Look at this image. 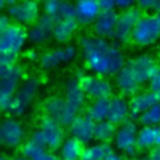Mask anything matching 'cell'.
Here are the masks:
<instances>
[{
  "label": "cell",
  "instance_id": "cell-35",
  "mask_svg": "<svg viewBox=\"0 0 160 160\" xmlns=\"http://www.w3.org/2000/svg\"><path fill=\"white\" fill-rule=\"evenodd\" d=\"M101 11H109V10H115L116 2L115 0H98Z\"/></svg>",
  "mask_w": 160,
  "mask_h": 160
},
{
  "label": "cell",
  "instance_id": "cell-28",
  "mask_svg": "<svg viewBox=\"0 0 160 160\" xmlns=\"http://www.w3.org/2000/svg\"><path fill=\"white\" fill-rule=\"evenodd\" d=\"M118 126L111 122L110 120H104L100 122H96L95 126V134H94V139L98 142H110L111 140H114L115 134H116Z\"/></svg>",
  "mask_w": 160,
  "mask_h": 160
},
{
  "label": "cell",
  "instance_id": "cell-20",
  "mask_svg": "<svg viewBox=\"0 0 160 160\" xmlns=\"http://www.w3.org/2000/svg\"><path fill=\"white\" fill-rule=\"evenodd\" d=\"M44 14L55 20L76 18L75 4L70 0H50L44 2Z\"/></svg>",
  "mask_w": 160,
  "mask_h": 160
},
{
  "label": "cell",
  "instance_id": "cell-32",
  "mask_svg": "<svg viewBox=\"0 0 160 160\" xmlns=\"http://www.w3.org/2000/svg\"><path fill=\"white\" fill-rule=\"evenodd\" d=\"M136 8L145 14L160 15V0H138Z\"/></svg>",
  "mask_w": 160,
  "mask_h": 160
},
{
  "label": "cell",
  "instance_id": "cell-43",
  "mask_svg": "<svg viewBox=\"0 0 160 160\" xmlns=\"http://www.w3.org/2000/svg\"><path fill=\"white\" fill-rule=\"evenodd\" d=\"M130 160H151L150 158H135V159H130Z\"/></svg>",
  "mask_w": 160,
  "mask_h": 160
},
{
  "label": "cell",
  "instance_id": "cell-15",
  "mask_svg": "<svg viewBox=\"0 0 160 160\" xmlns=\"http://www.w3.org/2000/svg\"><path fill=\"white\" fill-rule=\"evenodd\" d=\"M55 19L44 14L40 16V19L30 26L28 30V38L29 41L34 45H44L49 42V40L52 38L54 26H55Z\"/></svg>",
  "mask_w": 160,
  "mask_h": 160
},
{
  "label": "cell",
  "instance_id": "cell-22",
  "mask_svg": "<svg viewBox=\"0 0 160 160\" xmlns=\"http://www.w3.org/2000/svg\"><path fill=\"white\" fill-rule=\"evenodd\" d=\"M131 116V110H130V101L125 99L124 95H115L110 98V111H109V118L111 122L115 125H120L129 120Z\"/></svg>",
  "mask_w": 160,
  "mask_h": 160
},
{
  "label": "cell",
  "instance_id": "cell-16",
  "mask_svg": "<svg viewBox=\"0 0 160 160\" xmlns=\"http://www.w3.org/2000/svg\"><path fill=\"white\" fill-rule=\"evenodd\" d=\"M95 126H96V122L86 114L78 115L75 120L70 124L69 132H70V136L78 139L82 144H89L94 139Z\"/></svg>",
  "mask_w": 160,
  "mask_h": 160
},
{
  "label": "cell",
  "instance_id": "cell-2",
  "mask_svg": "<svg viewBox=\"0 0 160 160\" xmlns=\"http://www.w3.org/2000/svg\"><path fill=\"white\" fill-rule=\"evenodd\" d=\"M22 79V68L18 64H0V108L11 111L14 95Z\"/></svg>",
  "mask_w": 160,
  "mask_h": 160
},
{
  "label": "cell",
  "instance_id": "cell-12",
  "mask_svg": "<svg viewBox=\"0 0 160 160\" xmlns=\"http://www.w3.org/2000/svg\"><path fill=\"white\" fill-rule=\"evenodd\" d=\"M141 11L138 8H132L129 10L120 11L116 29H115V36L114 39L119 44H128L131 41V35L134 31V28L139 19L141 18Z\"/></svg>",
  "mask_w": 160,
  "mask_h": 160
},
{
  "label": "cell",
  "instance_id": "cell-30",
  "mask_svg": "<svg viewBox=\"0 0 160 160\" xmlns=\"http://www.w3.org/2000/svg\"><path fill=\"white\" fill-rule=\"evenodd\" d=\"M138 120L142 126H160V102L141 114Z\"/></svg>",
  "mask_w": 160,
  "mask_h": 160
},
{
  "label": "cell",
  "instance_id": "cell-23",
  "mask_svg": "<svg viewBox=\"0 0 160 160\" xmlns=\"http://www.w3.org/2000/svg\"><path fill=\"white\" fill-rule=\"evenodd\" d=\"M64 98L65 100L78 111L84 106L86 101V94L76 78H69L64 84Z\"/></svg>",
  "mask_w": 160,
  "mask_h": 160
},
{
  "label": "cell",
  "instance_id": "cell-25",
  "mask_svg": "<svg viewBox=\"0 0 160 160\" xmlns=\"http://www.w3.org/2000/svg\"><path fill=\"white\" fill-rule=\"evenodd\" d=\"M136 145L139 150H152L160 146V126H142L139 129Z\"/></svg>",
  "mask_w": 160,
  "mask_h": 160
},
{
  "label": "cell",
  "instance_id": "cell-7",
  "mask_svg": "<svg viewBox=\"0 0 160 160\" xmlns=\"http://www.w3.org/2000/svg\"><path fill=\"white\" fill-rule=\"evenodd\" d=\"M138 132H139L138 125L131 119L118 125V130H116L115 138L112 140L115 148L130 158L135 156L136 152L139 151L138 145H136Z\"/></svg>",
  "mask_w": 160,
  "mask_h": 160
},
{
  "label": "cell",
  "instance_id": "cell-11",
  "mask_svg": "<svg viewBox=\"0 0 160 160\" xmlns=\"http://www.w3.org/2000/svg\"><path fill=\"white\" fill-rule=\"evenodd\" d=\"M26 131L24 125L15 118H6L0 125V140L5 148L14 149L22 145Z\"/></svg>",
  "mask_w": 160,
  "mask_h": 160
},
{
  "label": "cell",
  "instance_id": "cell-5",
  "mask_svg": "<svg viewBox=\"0 0 160 160\" xmlns=\"http://www.w3.org/2000/svg\"><path fill=\"white\" fill-rule=\"evenodd\" d=\"M40 89V81L38 78H28L25 79L19 89L16 90L14 95V101H12V108H11V114L15 116H22L34 104L38 92Z\"/></svg>",
  "mask_w": 160,
  "mask_h": 160
},
{
  "label": "cell",
  "instance_id": "cell-14",
  "mask_svg": "<svg viewBox=\"0 0 160 160\" xmlns=\"http://www.w3.org/2000/svg\"><path fill=\"white\" fill-rule=\"evenodd\" d=\"M126 65L132 70V72L142 85L145 82H149V80L156 71V69L160 66L154 59V56L146 52L134 56L126 62Z\"/></svg>",
  "mask_w": 160,
  "mask_h": 160
},
{
  "label": "cell",
  "instance_id": "cell-17",
  "mask_svg": "<svg viewBox=\"0 0 160 160\" xmlns=\"http://www.w3.org/2000/svg\"><path fill=\"white\" fill-rule=\"evenodd\" d=\"M118 18H119V14L115 10L101 11L98 19L92 24L94 35L102 39H109V40L114 39Z\"/></svg>",
  "mask_w": 160,
  "mask_h": 160
},
{
  "label": "cell",
  "instance_id": "cell-37",
  "mask_svg": "<svg viewBox=\"0 0 160 160\" xmlns=\"http://www.w3.org/2000/svg\"><path fill=\"white\" fill-rule=\"evenodd\" d=\"M35 160H60L59 156H56L55 154L50 152V151H44L40 156H38Z\"/></svg>",
  "mask_w": 160,
  "mask_h": 160
},
{
  "label": "cell",
  "instance_id": "cell-26",
  "mask_svg": "<svg viewBox=\"0 0 160 160\" xmlns=\"http://www.w3.org/2000/svg\"><path fill=\"white\" fill-rule=\"evenodd\" d=\"M84 149L85 146L81 141L69 136L60 146V158L61 160H81Z\"/></svg>",
  "mask_w": 160,
  "mask_h": 160
},
{
  "label": "cell",
  "instance_id": "cell-4",
  "mask_svg": "<svg viewBox=\"0 0 160 160\" xmlns=\"http://www.w3.org/2000/svg\"><path fill=\"white\" fill-rule=\"evenodd\" d=\"M28 40V30L25 26L12 22L5 30L0 31V52L18 58Z\"/></svg>",
  "mask_w": 160,
  "mask_h": 160
},
{
  "label": "cell",
  "instance_id": "cell-27",
  "mask_svg": "<svg viewBox=\"0 0 160 160\" xmlns=\"http://www.w3.org/2000/svg\"><path fill=\"white\" fill-rule=\"evenodd\" d=\"M110 111V99H96L90 102L86 109V115L90 116L95 122L108 120Z\"/></svg>",
  "mask_w": 160,
  "mask_h": 160
},
{
  "label": "cell",
  "instance_id": "cell-6",
  "mask_svg": "<svg viewBox=\"0 0 160 160\" xmlns=\"http://www.w3.org/2000/svg\"><path fill=\"white\" fill-rule=\"evenodd\" d=\"M45 115L52 118L62 126H70V124L75 120L78 116V110L74 109L65 98H61L59 95L49 96L44 104H42Z\"/></svg>",
  "mask_w": 160,
  "mask_h": 160
},
{
  "label": "cell",
  "instance_id": "cell-36",
  "mask_svg": "<svg viewBox=\"0 0 160 160\" xmlns=\"http://www.w3.org/2000/svg\"><path fill=\"white\" fill-rule=\"evenodd\" d=\"M12 24V20L10 19V16L8 14H2L1 18H0V31L1 30H5L8 26H10Z\"/></svg>",
  "mask_w": 160,
  "mask_h": 160
},
{
  "label": "cell",
  "instance_id": "cell-44",
  "mask_svg": "<svg viewBox=\"0 0 160 160\" xmlns=\"http://www.w3.org/2000/svg\"><path fill=\"white\" fill-rule=\"evenodd\" d=\"M36 1H38V2H39V1H42V2H46V1H50V0H36Z\"/></svg>",
  "mask_w": 160,
  "mask_h": 160
},
{
  "label": "cell",
  "instance_id": "cell-21",
  "mask_svg": "<svg viewBox=\"0 0 160 160\" xmlns=\"http://www.w3.org/2000/svg\"><path fill=\"white\" fill-rule=\"evenodd\" d=\"M160 102V94L154 91H144L138 92L130 99V110L132 118H139L146 110H149L155 104Z\"/></svg>",
  "mask_w": 160,
  "mask_h": 160
},
{
  "label": "cell",
  "instance_id": "cell-1",
  "mask_svg": "<svg viewBox=\"0 0 160 160\" xmlns=\"http://www.w3.org/2000/svg\"><path fill=\"white\" fill-rule=\"evenodd\" d=\"M85 68L98 76H115L125 65V54L119 42L95 35H85L79 40Z\"/></svg>",
  "mask_w": 160,
  "mask_h": 160
},
{
  "label": "cell",
  "instance_id": "cell-45",
  "mask_svg": "<svg viewBox=\"0 0 160 160\" xmlns=\"http://www.w3.org/2000/svg\"><path fill=\"white\" fill-rule=\"evenodd\" d=\"M0 160H8V159H6V158H5V156H4V155H2V156H1V159H0Z\"/></svg>",
  "mask_w": 160,
  "mask_h": 160
},
{
  "label": "cell",
  "instance_id": "cell-18",
  "mask_svg": "<svg viewBox=\"0 0 160 160\" xmlns=\"http://www.w3.org/2000/svg\"><path fill=\"white\" fill-rule=\"evenodd\" d=\"M115 86L124 96H134L139 92L142 84L135 76L132 70L128 65H125L115 75Z\"/></svg>",
  "mask_w": 160,
  "mask_h": 160
},
{
  "label": "cell",
  "instance_id": "cell-31",
  "mask_svg": "<svg viewBox=\"0 0 160 160\" xmlns=\"http://www.w3.org/2000/svg\"><path fill=\"white\" fill-rule=\"evenodd\" d=\"M44 151H46L45 148H42L41 145L36 144L35 141H32L31 139L26 140L22 145H21V154L22 156L30 159V160H35L38 156H40Z\"/></svg>",
  "mask_w": 160,
  "mask_h": 160
},
{
  "label": "cell",
  "instance_id": "cell-19",
  "mask_svg": "<svg viewBox=\"0 0 160 160\" xmlns=\"http://www.w3.org/2000/svg\"><path fill=\"white\" fill-rule=\"evenodd\" d=\"M74 4L76 10V20L82 26L92 25L101 12L98 0H75Z\"/></svg>",
  "mask_w": 160,
  "mask_h": 160
},
{
  "label": "cell",
  "instance_id": "cell-13",
  "mask_svg": "<svg viewBox=\"0 0 160 160\" xmlns=\"http://www.w3.org/2000/svg\"><path fill=\"white\" fill-rule=\"evenodd\" d=\"M38 129L42 132V136H44L45 142H46V148L49 150L60 149V146L62 145V142L65 140V134H64V126L62 125H60L52 118H50L48 115H44L40 119Z\"/></svg>",
  "mask_w": 160,
  "mask_h": 160
},
{
  "label": "cell",
  "instance_id": "cell-34",
  "mask_svg": "<svg viewBox=\"0 0 160 160\" xmlns=\"http://www.w3.org/2000/svg\"><path fill=\"white\" fill-rule=\"evenodd\" d=\"M136 1H138V0H115V2H116V9L121 10V11L132 9V8H135Z\"/></svg>",
  "mask_w": 160,
  "mask_h": 160
},
{
  "label": "cell",
  "instance_id": "cell-8",
  "mask_svg": "<svg viewBox=\"0 0 160 160\" xmlns=\"http://www.w3.org/2000/svg\"><path fill=\"white\" fill-rule=\"evenodd\" d=\"M10 19L22 26L32 25L40 19V6L36 0H19L6 8Z\"/></svg>",
  "mask_w": 160,
  "mask_h": 160
},
{
  "label": "cell",
  "instance_id": "cell-39",
  "mask_svg": "<svg viewBox=\"0 0 160 160\" xmlns=\"http://www.w3.org/2000/svg\"><path fill=\"white\" fill-rule=\"evenodd\" d=\"M150 159L151 160H160V146H156L151 150L150 152Z\"/></svg>",
  "mask_w": 160,
  "mask_h": 160
},
{
  "label": "cell",
  "instance_id": "cell-33",
  "mask_svg": "<svg viewBox=\"0 0 160 160\" xmlns=\"http://www.w3.org/2000/svg\"><path fill=\"white\" fill-rule=\"evenodd\" d=\"M148 85H149V90L150 91H154V92H159L160 94V66L156 69V71L151 76V79L149 80Z\"/></svg>",
  "mask_w": 160,
  "mask_h": 160
},
{
  "label": "cell",
  "instance_id": "cell-41",
  "mask_svg": "<svg viewBox=\"0 0 160 160\" xmlns=\"http://www.w3.org/2000/svg\"><path fill=\"white\" fill-rule=\"evenodd\" d=\"M10 160H30V159H28V158H25V156H16V158H12V159H10Z\"/></svg>",
  "mask_w": 160,
  "mask_h": 160
},
{
  "label": "cell",
  "instance_id": "cell-9",
  "mask_svg": "<svg viewBox=\"0 0 160 160\" xmlns=\"http://www.w3.org/2000/svg\"><path fill=\"white\" fill-rule=\"evenodd\" d=\"M76 79L80 81L88 98L96 99H110L112 96V85L104 78L98 75H85L80 71L76 72Z\"/></svg>",
  "mask_w": 160,
  "mask_h": 160
},
{
  "label": "cell",
  "instance_id": "cell-3",
  "mask_svg": "<svg viewBox=\"0 0 160 160\" xmlns=\"http://www.w3.org/2000/svg\"><path fill=\"white\" fill-rule=\"evenodd\" d=\"M160 40V15L142 14L136 22L131 42L139 48H146L156 44Z\"/></svg>",
  "mask_w": 160,
  "mask_h": 160
},
{
  "label": "cell",
  "instance_id": "cell-42",
  "mask_svg": "<svg viewBox=\"0 0 160 160\" xmlns=\"http://www.w3.org/2000/svg\"><path fill=\"white\" fill-rule=\"evenodd\" d=\"M5 2H6V5L9 6V5H12V4H15V2H18L19 0H4Z\"/></svg>",
  "mask_w": 160,
  "mask_h": 160
},
{
  "label": "cell",
  "instance_id": "cell-10",
  "mask_svg": "<svg viewBox=\"0 0 160 160\" xmlns=\"http://www.w3.org/2000/svg\"><path fill=\"white\" fill-rule=\"evenodd\" d=\"M76 56H78V49L74 45H62L42 52L39 61L42 69L51 70L71 62Z\"/></svg>",
  "mask_w": 160,
  "mask_h": 160
},
{
  "label": "cell",
  "instance_id": "cell-24",
  "mask_svg": "<svg viewBox=\"0 0 160 160\" xmlns=\"http://www.w3.org/2000/svg\"><path fill=\"white\" fill-rule=\"evenodd\" d=\"M79 25L80 24L76 20V18L56 20L54 26L52 39L60 45H68V42H70V40L74 38Z\"/></svg>",
  "mask_w": 160,
  "mask_h": 160
},
{
  "label": "cell",
  "instance_id": "cell-38",
  "mask_svg": "<svg viewBox=\"0 0 160 160\" xmlns=\"http://www.w3.org/2000/svg\"><path fill=\"white\" fill-rule=\"evenodd\" d=\"M104 160H125L121 155H119L118 152H115V151H109V154L105 156V159Z\"/></svg>",
  "mask_w": 160,
  "mask_h": 160
},
{
  "label": "cell",
  "instance_id": "cell-29",
  "mask_svg": "<svg viewBox=\"0 0 160 160\" xmlns=\"http://www.w3.org/2000/svg\"><path fill=\"white\" fill-rule=\"evenodd\" d=\"M109 151H111V148L105 142L92 144L85 146L81 160H104Z\"/></svg>",
  "mask_w": 160,
  "mask_h": 160
},
{
  "label": "cell",
  "instance_id": "cell-40",
  "mask_svg": "<svg viewBox=\"0 0 160 160\" xmlns=\"http://www.w3.org/2000/svg\"><path fill=\"white\" fill-rule=\"evenodd\" d=\"M25 56H26L29 60H36V58H38V54H36V51H35L34 49H29V50L26 51Z\"/></svg>",
  "mask_w": 160,
  "mask_h": 160
}]
</instances>
